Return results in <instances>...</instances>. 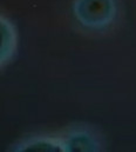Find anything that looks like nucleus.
<instances>
[{"label":"nucleus","instance_id":"obj_1","mask_svg":"<svg viewBox=\"0 0 136 152\" xmlns=\"http://www.w3.org/2000/svg\"><path fill=\"white\" fill-rule=\"evenodd\" d=\"M121 0H73L72 17L75 27L89 37L110 34L122 20Z\"/></svg>","mask_w":136,"mask_h":152},{"label":"nucleus","instance_id":"obj_2","mask_svg":"<svg viewBox=\"0 0 136 152\" xmlns=\"http://www.w3.org/2000/svg\"><path fill=\"white\" fill-rule=\"evenodd\" d=\"M62 151H101L104 142L101 133L92 126L76 125L58 132Z\"/></svg>","mask_w":136,"mask_h":152},{"label":"nucleus","instance_id":"obj_3","mask_svg":"<svg viewBox=\"0 0 136 152\" xmlns=\"http://www.w3.org/2000/svg\"><path fill=\"white\" fill-rule=\"evenodd\" d=\"M13 149L17 151H62V145L58 132H52L30 137L22 142H19Z\"/></svg>","mask_w":136,"mask_h":152},{"label":"nucleus","instance_id":"obj_4","mask_svg":"<svg viewBox=\"0 0 136 152\" xmlns=\"http://www.w3.org/2000/svg\"><path fill=\"white\" fill-rule=\"evenodd\" d=\"M1 66L7 65L15 56L18 34L13 23L1 14Z\"/></svg>","mask_w":136,"mask_h":152}]
</instances>
